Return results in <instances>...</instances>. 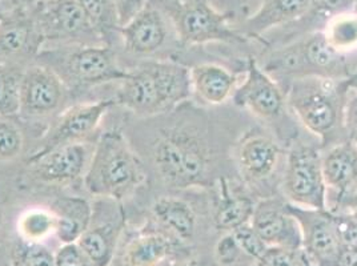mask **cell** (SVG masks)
<instances>
[{
	"instance_id": "obj_1",
	"label": "cell",
	"mask_w": 357,
	"mask_h": 266,
	"mask_svg": "<svg viewBox=\"0 0 357 266\" xmlns=\"http://www.w3.org/2000/svg\"><path fill=\"white\" fill-rule=\"evenodd\" d=\"M192 95L190 70L168 60H147L121 80L115 104L140 118L174 112Z\"/></svg>"
},
{
	"instance_id": "obj_2",
	"label": "cell",
	"mask_w": 357,
	"mask_h": 266,
	"mask_svg": "<svg viewBox=\"0 0 357 266\" xmlns=\"http://www.w3.org/2000/svg\"><path fill=\"white\" fill-rule=\"evenodd\" d=\"M149 149L153 168L167 187L185 189L208 184L211 152L194 124L178 120L160 127Z\"/></svg>"
},
{
	"instance_id": "obj_3",
	"label": "cell",
	"mask_w": 357,
	"mask_h": 266,
	"mask_svg": "<svg viewBox=\"0 0 357 266\" xmlns=\"http://www.w3.org/2000/svg\"><path fill=\"white\" fill-rule=\"evenodd\" d=\"M83 180L92 196L120 203L144 182L146 172L126 136L119 130H112L95 143Z\"/></svg>"
},
{
	"instance_id": "obj_4",
	"label": "cell",
	"mask_w": 357,
	"mask_h": 266,
	"mask_svg": "<svg viewBox=\"0 0 357 266\" xmlns=\"http://www.w3.org/2000/svg\"><path fill=\"white\" fill-rule=\"evenodd\" d=\"M351 81L336 83L332 77L303 76L294 79L287 100L298 121L320 137L323 146L331 143L344 128V108Z\"/></svg>"
},
{
	"instance_id": "obj_5",
	"label": "cell",
	"mask_w": 357,
	"mask_h": 266,
	"mask_svg": "<svg viewBox=\"0 0 357 266\" xmlns=\"http://www.w3.org/2000/svg\"><path fill=\"white\" fill-rule=\"evenodd\" d=\"M39 64L59 75L66 87L87 89L109 81H121L128 75L118 63L111 45H63L40 51Z\"/></svg>"
},
{
	"instance_id": "obj_6",
	"label": "cell",
	"mask_w": 357,
	"mask_h": 266,
	"mask_svg": "<svg viewBox=\"0 0 357 266\" xmlns=\"http://www.w3.org/2000/svg\"><path fill=\"white\" fill-rule=\"evenodd\" d=\"M162 8L184 45L244 42L229 29V16L216 11L209 0H162Z\"/></svg>"
},
{
	"instance_id": "obj_7",
	"label": "cell",
	"mask_w": 357,
	"mask_h": 266,
	"mask_svg": "<svg viewBox=\"0 0 357 266\" xmlns=\"http://www.w3.org/2000/svg\"><path fill=\"white\" fill-rule=\"evenodd\" d=\"M27 10L42 32L45 45H105L76 0H36Z\"/></svg>"
},
{
	"instance_id": "obj_8",
	"label": "cell",
	"mask_w": 357,
	"mask_h": 266,
	"mask_svg": "<svg viewBox=\"0 0 357 266\" xmlns=\"http://www.w3.org/2000/svg\"><path fill=\"white\" fill-rule=\"evenodd\" d=\"M283 191L294 205L328 210L327 185L317 148L303 143L292 146L287 156Z\"/></svg>"
},
{
	"instance_id": "obj_9",
	"label": "cell",
	"mask_w": 357,
	"mask_h": 266,
	"mask_svg": "<svg viewBox=\"0 0 357 266\" xmlns=\"http://www.w3.org/2000/svg\"><path fill=\"white\" fill-rule=\"evenodd\" d=\"M288 212L298 220L301 230L300 266H335L342 244L329 210H316L287 203Z\"/></svg>"
},
{
	"instance_id": "obj_10",
	"label": "cell",
	"mask_w": 357,
	"mask_h": 266,
	"mask_svg": "<svg viewBox=\"0 0 357 266\" xmlns=\"http://www.w3.org/2000/svg\"><path fill=\"white\" fill-rule=\"evenodd\" d=\"M268 72L303 76L332 77L344 74V61L340 54L328 45L324 32H317L305 40L276 52L266 67Z\"/></svg>"
},
{
	"instance_id": "obj_11",
	"label": "cell",
	"mask_w": 357,
	"mask_h": 266,
	"mask_svg": "<svg viewBox=\"0 0 357 266\" xmlns=\"http://www.w3.org/2000/svg\"><path fill=\"white\" fill-rule=\"evenodd\" d=\"M112 105H115L114 99H107L95 103L75 104L61 112L31 152L27 164L36 162L48 152L63 146L87 141Z\"/></svg>"
},
{
	"instance_id": "obj_12",
	"label": "cell",
	"mask_w": 357,
	"mask_h": 266,
	"mask_svg": "<svg viewBox=\"0 0 357 266\" xmlns=\"http://www.w3.org/2000/svg\"><path fill=\"white\" fill-rule=\"evenodd\" d=\"M124 224L119 201L100 198L93 204L89 229L76 241L93 265L108 266L114 263Z\"/></svg>"
},
{
	"instance_id": "obj_13",
	"label": "cell",
	"mask_w": 357,
	"mask_h": 266,
	"mask_svg": "<svg viewBox=\"0 0 357 266\" xmlns=\"http://www.w3.org/2000/svg\"><path fill=\"white\" fill-rule=\"evenodd\" d=\"M67 87L59 75L47 65L33 64L26 68L19 84V111L23 118L50 116L61 107Z\"/></svg>"
},
{
	"instance_id": "obj_14",
	"label": "cell",
	"mask_w": 357,
	"mask_h": 266,
	"mask_svg": "<svg viewBox=\"0 0 357 266\" xmlns=\"http://www.w3.org/2000/svg\"><path fill=\"white\" fill-rule=\"evenodd\" d=\"M95 144L89 141L63 146L27 164L31 176L42 184L61 185L84 178Z\"/></svg>"
},
{
	"instance_id": "obj_15",
	"label": "cell",
	"mask_w": 357,
	"mask_h": 266,
	"mask_svg": "<svg viewBox=\"0 0 357 266\" xmlns=\"http://www.w3.org/2000/svg\"><path fill=\"white\" fill-rule=\"evenodd\" d=\"M251 225L268 247L291 251L301 249V230L298 220L288 212L287 203L271 197L253 208Z\"/></svg>"
},
{
	"instance_id": "obj_16",
	"label": "cell",
	"mask_w": 357,
	"mask_h": 266,
	"mask_svg": "<svg viewBox=\"0 0 357 266\" xmlns=\"http://www.w3.org/2000/svg\"><path fill=\"white\" fill-rule=\"evenodd\" d=\"M234 103L257 118L275 120L283 115L285 96L276 81L251 59L244 83L234 92Z\"/></svg>"
},
{
	"instance_id": "obj_17",
	"label": "cell",
	"mask_w": 357,
	"mask_h": 266,
	"mask_svg": "<svg viewBox=\"0 0 357 266\" xmlns=\"http://www.w3.org/2000/svg\"><path fill=\"white\" fill-rule=\"evenodd\" d=\"M45 38L27 8H14L0 20V60L38 58Z\"/></svg>"
},
{
	"instance_id": "obj_18",
	"label": "cell",
	"mask_w": 357,
	"mask_h": 266,
	"mask_svg": "<svg viewBox=\"0 0 357 266\" xmlns=\"http://www.w3.org/2000/svg\"><path fill=\"white\" fill-rule=\"evenodd\" d=\"M120 35L127 52L136 56H151L163 48L168 36L167 16L155 6L149 4L124 27Z\"/></svg>"
},
{
	"instance_id": "obj_19",
	"label": "cell",
	"mask_w": 357,
	"mask_h": 266,
	"mask_svg": "<svg viewBox=\"0 0 357 266\" xmlns=\"http://www.w3.org/2000/svg\"><path fill=\"white\" fill-rule=\"evenodd\" d=\"M235 153L241 175L252 182H257L275 172L282 150L271 137L253 133L243 137Z\"/></svg>"
},
{
	"instance_id": "obj_20",
	"label": "cell",
	"mask_w": 357,
	"mask_h": 266,
	"mask_svg": "<svg viewBox=\"0 0 357 266\" xmlns=\"http://www.w3.org/2000/svg\"><path fill=\"white\" fill-rule=\"evenodd\" d=\"M174 242L168 233L142 229L130 237L119 254V266H160L174 254Z\"/></svg>"
},
{
	"instance_id": "obj_21",
	"label": "cell",
	"mask_w": 357,
	"mask_h": 266,
	"mask_svg": "<svg viewBox=\"0 0 357 266\" xmlns=\"http://www.w3.org/2000/svg\"><path fill=\"white\" fill-rule=\"evenodd\" d=\"M323 176L337 203L357 187V146L351 140L332 146L321 156Z\"/></svg>"
},
{
	"instance_id": "obj_22",
	"label": "cell",
	"mask_w": 357,
	"mask_h": 266,
	"mask_svg": "<svg viewBox=\"0 0 357 266\" xmlns=\"http://www.w3.org/2000/svg\"><path fill=\"white\" fill-rule=\"evenodd\" d=\"M190 79L195 95L211 105L225 103L235 92V76L218 64L195 65L190 70Z\"/></svg>"
},
{
	"instance_id": "obj_23",
	"label": "cell",
	"mask_w": 357,
	"mask_h": 266,
	"mask_svg": "<svg viewBox=\"0 0 357 266\" xmlns=\"http://www.w3.org/2000/svg\"><path fill=\"white\" fill-rule=\"evenodd\" d=\"M56 217L55 236L61 244L76 242L89 229L92 205L83 197H58L50 208Z\"/></svg>"
},
{
	"instance_id": "obj_24",
	"label": "cell",
	"mask_w": 357,
	"mask_h": 266,
	"mask_svg": "<svg viewBox=\"0 0 357 266\" xmlns=\"http://www.w3.org/2000/svg\"><path fill=\"white\" fill-rule=\"evenodd\" d=\"M311 8V0H264L256 14L248 17L243 30L250 36H259L268 30L296 20Z\"/></svg>"
},
{
	"instance_id": "obj_25",
	"label": "cell",
	"mask_w": 357,
	"mask_h": 266,
	"mask_svg": "<svg viewBox=\"0 0 357 266\" xmlns=\"http://www.w3.org/2000/svg\"><path fill=\"white\" fill-rule=\"evenodd\" d=\"M153 219L165 233L180 241H191L196 232V214L192 207L178 197L165 196L158 198L151 208Z\"/></svg>"
},
{
	"instance_id": "obj_26",
	"label": "cell",
	"mask_w": 357,
	"mask_h": 266,
	"mask_svg": "<svg viewBox=\"0 0 357 266\" xmlns=\"http://www.w3.org/2000/svg\"><path fill=\"white\" fill-rule=\"evenodd\" d=\"M253 208L255 204L250 197L229 193L227 188H224L213 219L216 229L229 233L238 226L251 221Z\"/></svg>"
},
{
	"instance_id": "obj_27",
	"label": "cell",
	"mask_w": 357,
	"mask_h": 266,
	"mask_svg": "<svg viewBox=\"0 0 357 266\" xmlns=\"http://www.w3.org/2000/svg\"><path fill=\"white\" fill-rule=\"evenodd\" d=\"M76 1L84 10L93 27L102 35L105 45H111L112 38L120 32L116 0H76Z\"/></svg>"
},
{
	"instance_id": "obj_28",
	"label": "cell",
	"mask_w": 357,
	"mask_h": 266,
	"mask_svg": "<svg viewBox=\"0 0 357 266\" xmlns=\"http://www.w3.org/2000/svg\"><path fill=\"white\" fill-rule=\"evenodd\" d=\"M56 217L51 209L31 208L23 212L17 220L19 237L30 242H43L55 236Z\"/></svg>"
},
{
	"instance_id": "obj_29",
	"label": "cell",
	"mask_w": 357,
	"mask_h": 266,
	"mask_svg": "<svg viewBox=\"0 0 357 266\" xmlns=\"http://www.w3.org/2000/svg\"><path fill=\"white\" fill-rule=\"evenodd\" d=\"M324 36L328 45L339 54L357 48V14L335 16L328 23Z\"/></svg>"
},
{
	"instance_id": "obj_30",
	"label": "cell",
	"mask_w": 357,
	"mask_h": 266,
	"mask_svg": "<svg viewBox=\"0 0 357 266\" xmlns=\"http://www.w3.org/2000/svg\"><path fill=\"white\" fill-rule=\"evenodd\" d=\"M10 260L13 266H56L55 253L43 242H30L20 237L11 248Z\"/></svg>"
},
{
	"instance_id": "obj_31",
	"label": "cell",
	"mask_w": 357,
	"mask_h": 266,
	"mask_svg": "<svg viewBox=\"0 0 357 266\" xmlns=\"http://www.w3.org/2000/svg\"><path fill=\"white\" fill-rule=\"evenodd\" d=\"M22 74L0 63V116H13L19 111V84Z\"/></svg>"
},
{
	"instance_id": "obj_32",
	"label": "cell",
	"mask_w": 357,
	"mask_h": 266,
	"mask_svg": "<svg viewBox=\"0 0 357 266\" xmlns=\"http://www.w3.org/2000/svg\"><path fill=\"white\" fill-rule=\"evenodd\" d=\"M24 148V137L19 125L8 116H0V163L17 159Z\"/></svg>"
},
{
	"instance_id": "obj_33",
	"label": "cell",
	"mask_w": 357,
	"mask_h": 266,
	"mask_svg": "<svg viewBox=\"0 0 357 266\" xmlns=\"http://www.w3.org/2000/svg\"><path fill=\"white\" fill-rule=\"evenodd\" d=\"M236 242L244 254L255 258L256 261L263 257V254L268 249V245L261 240V237L257 235V232L253 229L251 222H247L231 232Z\"/></svg>"
},
{
	"instance_id": "obj_34",
	"label": "cell",
	"mask_w": 357,
	"mask_h": 266,
	"mask_svg": "<svg viewBox=\"0 0 357 266\" xmlns=\"http://www.w3.org/2000/svg\"><path fill=\"white\" fill-rule=\"evenodd\" d=\"M55 265L95 266L77 242L61 244L59 249L55 251Z\"/></svg>"
},
{
	"instance_id": "obj_35",
	"label": "cell",
	"mask_w": 357,
	"mask_h": 266,
	"mask_svg": "<svg viewBox=\"0 0 357 266\" xmlns=\"http://www.w3.org/2000/svg\"><path fill=\"white\" fill-rule=\"evenodd\" d=\"M243 251L240 249L236 240L234 235L225 233L216 244L215 248V254H216V260L220 265L231 266L238 263L240 256Z\"/></svg>"
},
{
	"instance_id": "obj_36",
	"label": "cell",
	"mask_w": 357,
	"mask_h": 266,
	"mask_svg": "<svg viewBox=\"0 0 357 266\" xmlns=\"http://www.w3.org/2000/svg\"><path fill=\"white\" fill-rule=\"evenodd\" d=\"M344 130L348 133V140L357 146V89L352 96L347 93L344 108Z\"/></svg>"
},
{
	"instance_id": "obj_37",
	"label": "cell",
	"mask_w": 357,
	"mask_h": 266,
	"mask_svg": "<svg viewBox=\"0 0 357 266\" xmlns=\"http://www.w3.org/2000/svg\"><path fill=\"white\" fill-rule=\"evenodd\" d=\"M149 6V0H116L120 29Z\"/></svg>"
},
{
	"instance_id": "obj_38",
	"label": "cell",
	"mask_w": 357,
	"mask_h": 266,
	"mask_svg": "<svg viewBox=\"0 0 357 266\" xmlns=\"http://www.w3.org/2000/svg\"><path fill=\"white\" fill-rule=\"evenodd\" d=\"M357 0H311V7L328 14H347L356 7Z\"/></svg>"
},
{
	"instance_id": "obj_39",
	"label": "cell",
	"mask_w": 357,
	"mask_h": 266,
	"mask_svg": "<svg viewBox=\"0 0 357 266\" xmlns=\"http://www.w3.org/2000/svg\"><path fill=\"white\" fill-rule=\"evenodd\" d=\"M335 266H357L356 247H344L339 254V258Z\"/></svg>"
},
{
	"instance_id": "obj_40",
	"label": "cell",
	"mask_w": 357,
	"mask_h": 266,
	"mask_svg": "<svg viewBox=\"0 0 357 266\" xmlns=\"http://www.w3.org/2000/svg\"><path fill=\"white\" fill-rule=\"evenodd\" d=\"M339 204L348 209L349 213H354L357 216V187L348 193Z\"/></svg>"
},
{
	"instance_id": "obj_41",
	"label": "cell",
	"mask_w": 357,
	"mask_h": 266,
	"mask_svg": "<svg viewBox=\"0 0 357 266\" xmlns=\"http://www.w3.org/2000/svg\"><path fill=\"white\" fill-rule=\"evenodd\" d=\"M36 0H16V8H29Z\"/></svg>"
},
{
	"instance_id": "obj_42",
	"label": "cell",
	"mask_w": 357,
	"mask_h": 266,
	"mask_svg": "<svg viewBox=\"0 0 357 266\" xmlns=\"http://www.w3.org/2000/svg\"><path fill=\"white\" fill-rule=\"evenodd\" d=\"M1 221H3V214H1V210H0V226H1Z\"/></svg>"
},
{
	"instance_id": "obj_43",
	"label": "cell",
	"mask_w": 357,
	"mask_h": 266,
	"mask_svg": "<svg viewBox=\"0 0 357 266\" xmlns=\"http://www.w3.org/2000/svg\"><path fill=\"white\" fill-rule=\"evenodd\" d=\"M1 17H3V13L0 11V20H1Z\"/></svg>"
},
{
	"instance_id": "obj_44",
	"label": "cell",
	"mask_w": 357,
	"mask_h": 266,
	"mask_svg": "<svg viewBox=\"0 0 357 266\" xmlns=\"http://www.w3.org/2000/svg\"><path fill=\"white\" fill-rule=\"evenodd\" d=\"M355 8H357V3H356V7H355Z\"/></svg>"
}]
</instances>
